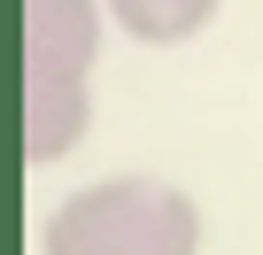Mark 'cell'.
<instances>
[{
    "instance_id": "obj_1",
    "label": "cell",
    "mask_w": 263,
    "mask_h": 255,
    "mask_svg": "<svg viewBox=\"0 0 263 255\" xmlns=\"http://www.w3.org/2000/svg\"><path fill=\"white\" fill-rule=\"evenodd\" d=\"M39 255H201V209L171 178H93L47 209Z\"/></svg>"
},
{
    "instance_id": "obj_2",
    "label": "cell",
    "mask_w": 263,
    "mask_h": 255,
    "mask_svg": "<svg viewBox=\"0 0 263 255\" xmlns=\"http://www.w3.org/2000/svg\"><path fill=\"white\" fill-rule=\"evenodd\" d=\"M101 31V0H24V77H93Z\"/></svg>"
},
{
    "instance_id": "obj_3",
    "label": "cell",
    "mask_w": 263,
    "mask_h": 255,
    "mask_svg": "<svg viewBox=\"0 0 263 255\" xmlns=\"http://www.w3.org/2000/svg\"><path fill=\"white\" fill-rule=\"evenodd\" d=\"M93 132V77H24V155L62 163Z\"/></svg>"
},
{
    "instance_id": "obj_4",
    "label": "cell",
    "mask_w": 263,
    "mask_h": 255,
    "mask_svg": "<svg viewBox=\"0 0 263 255\" xmlns=\"http://www.w3.org/2000/svg\"><path fill=\"white\" fill-rule=\"evenodd\" d=\"M101 8L140 47H186V39H201V24L224 8V0H101Z\"/></svg>"
}]
</instances>
